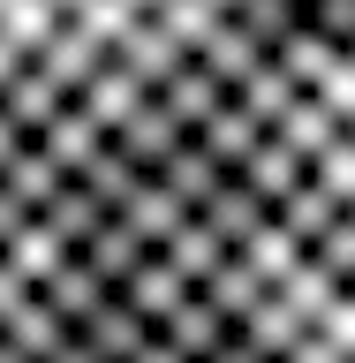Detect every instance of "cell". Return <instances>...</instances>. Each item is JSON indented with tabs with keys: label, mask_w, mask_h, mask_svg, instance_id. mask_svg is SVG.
<instances>
[{
	"label": "cell",
	"mask_w": 355,
	"mask_h": 363,
	"mask_svg": "<svg viewBox=\"0 0 355 363\" xmlns=\"http://www.w3.org/2000/svg\"><path fill=\"white\" fill-rule=\"evenodd\" d=\"M310 0H0V295L129 250Z\"/></svg>",
	"instance_id": "6da1fadb"
}]
</instances>
